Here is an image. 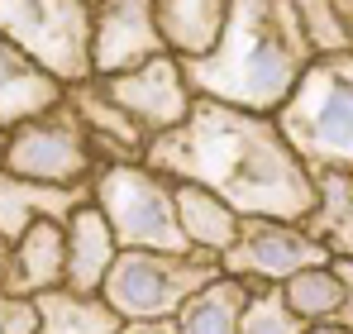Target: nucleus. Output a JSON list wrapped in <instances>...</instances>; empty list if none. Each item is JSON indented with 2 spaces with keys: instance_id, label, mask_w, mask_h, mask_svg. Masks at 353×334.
<instances>
[{
  "instance_id": "obj_1",
  "label": "nucleus",
  "mask_w": 353,
  "mask_h": 334,
  "mask_svg": "<svg viewBox=\"0 0 353 334\" xmlns=\"http://www.w3.org/2000/svg\"><path fill=\"white\" fill-rule=\"evenodd\" d=\"M143 167L163 172L176 186H205L243 220L305 224L315 210V177L282 139L277 119L210 101H196L181 129L158 134L143 153Z\"/></svg>"
},
{
  "instance_id": "obj_2",
  "label": "nucleus",
  "mask_w": 353,
  "mask_h": 334,
  "mask_svg": "<svg viewBox=\"0 0 353 334\" xmlns=\"http://www.w3.org/2000/svg\"><path fill=\"white\" fill-rule=\"evenodd\" d=\"M310 62L292 0H234L215 53L181 62V77L196 101L277 119Z\"/></svg>"
},
{
  "instance_id": "obj_3",
  "label": "nucleus",
  "mask_w": 353,
  "mask_h": 334,
  "mask_svg": "<svg viewBox=\"0 0 353 334\" xmlns=\"http://www.w3.org/2000/svg\"><path fill=\"white\" fill-rule=\"evenodd\" d=\"M277 129L310 172H353V53L315 57Z\"/></svg>"
},
{
  "instance_id": "obj_4",
  "label": "nucleus",
  "mask_w": 353,
  "mask_h": 334,
  "mask_svg": "<svg viewBox=\"0 0 353 334\" xmlns=\"http://www.w3.org/2000/svg\"><path fill=\"white\" fill-rule=\"evenodd\" d=\"M91 206L105 215L119 253H191L176 224V181L143 163L101 167Z\"/></svg>"
},
{
  "instance_id": "obj_5",
  "label": "nucleus",
  "mask_w": 353,
  "mask_h": 334,
  "mask_svg": "<svg viewBox=\"0 0 353 334\" xmlns=\"http://www.w3.org/2000/svg\"><path fill=\"white\" fill-rule=\"evenodd\" d=\"M91 5L96 0H0V39L14 43L62 91L91 77Z\"/></svg>"
},
{
  "instance_id": "obj_6",
  "label": "nucleus",
  "mask_w": 353,
  "mask_h": 334,
  "mask_svg": "<svg viewBox=\"0 0 353 334\" xmlns=\"http://www.w3.org/2000/svg\"><path fill=\"white\" fill-rule=\"evenodd\" d=\"M0 167L14 172V177H24V181H39V186L91 191V181L101 172V158L91 148L86 124L62 101L53 110L5 129V139H0Z\"/></svg>"
},
{
  "instance_id": "obj_7",
  "label": "nucleus",
  "mask_w": 353,
  "mask_h": 334,
  "mask_svg": "<svg viewBox=\"0 0 353 334\" xmlns=\"http://www.w3.org/2000/svg\"><path fill=\"white\" fill-rule=\"evenodd\" d=\"M220 277L215 258L201 253H119L101 301L124 325L134 320H176V311Z\"/></svg>"
},
{
  "instance_id": "obj_8",
  "label": "nucleus",
  "mask_w": 353,
  "mask_h": 334,
  "mask_svg": "<svg viewBox=\"0 0 353 334\" xmlns=\"http://www.w3.org/2000/svg\"><path fill=\"white\" fill-rule=\"evenodd\" d=\"M320 263H330V253L320 248L315 234H305V224L243 220L239 244L220 258V273L253 286V291H282L296 273L320 268Z\"/></svg>"
},
{
  "instance_id": "obj_9",
  "label": "nucleus",
  "mask_w": 353,
  "mask_h": 334,
  "mask_svg": "<svg viewBox=\"0 0 353 334\" xmlns=\"http://www.w3.org/2000/svg\"><path fill=\"white\" fill-rule=\"evenodd\" d=\"M153 57H168L153 5H143V0H96L91 5V77L96 81L139 72Z\"/></svg>"
},
{
  "instance_id": "obj_10",
  "label": "nucleus",
  "mask_w": 353,
  "mask_h": 334,
  "mask_svg": "<svg viewBox=\"0 0 353 334\" xmlns=\"http://www.w3.org/2000/svg\"><path fill=\"white\" fill-rule=\"evenodd\" d=\"M96 86H101V91L110 96V106H119L148 139L181 129V124L191 119V110H196V96H191V86H186L176 57H153L148 67L124 72V77H110V81H96Z\"/></svg>"
},
{
  "instance_id": "obj_11",
  "label": "nucleus",
  "mask_w": 353,
  "mask_h": 334,
  "mask_svg": "<svg viewBox=\"0 0 353 334\" xmlns=\"http://www.w3.org/2000/svg\"><path fill=\"white\" fill-rule=\"evenodd\" d=\"M62 282H67V229L58 220L29 224L5 253V296L39 301L48 291H62Z\"/></svg>"
},
{
  "instance_id": "obj_12",
  "label": "nucleus",
  "mask_w": 353,
  "mask_h": 334,
  "mask_svg": "<svg viewBox=\"0 0 353 334\" xmlns=\"http://www.w3.org/2000/svg\"><path fill=\"white\" fill-rule=\"evenodd\" d=\"M67 106L77 110V119L86 124V134H91V148H96V158L101 167H115V163H143V153H148V134L129 119V115L110 106V96L96 86V81H86V86H72L67 91Z\"/></svg>"
},
{
  "instance_id": "obj_13",
  "label": "nucleus",
  "mask_w": 353,
  "mask_h": 334,
  "mask_svg": "<svg viewBox=\"0 0 353 334\" xmlns=\"http://www.w3.org/2000/svg\"><path fill=\"white\" fill-rule=\"evenodd\" d=\"M62 229H67V282H62V291L101 296L110 268L119 263V244L110 234V224H105V215L86 201L81 210H72V220Z\"/></svg>"
},
{
  "instance_id": "obj_14",
  "label": "nucleus",
  "mask_w": 353,
  "mask_h": 334,
  "mask_svg": "<svg viewBox=\"0 0 353 334\" xmlns=\"http://www.w3.org/2000/svg\"><path fill=\"white\" fill-rule=\"evenodd\" d=\"M153 19H158L168 57L201 62L215 53V43L230 24V5H220V0H153Z\"/></svg>"
},
{
  "instance_id": "obj_15",
  "label": "nucleus",
  "mask_w": 353,
  "mask_h": 334,
  "mask_svg": "<svg viewBox=\"0 0 353 334\" xmlns=\"http://www.w3.org/2000/svg\"><path fill=\"white\" fill-rule=\"evenodd\" d=\"M91 201V191H58V186H39V181H24L14 172L0 167V244L10 248L29 224L39 220H58L67 224L72 210H81Z\"/></svg>"
},
{
  "instance_id": "obj_16",
  "label": "nucleus",
  "mask_w": 353,
  "mask_h": 334,
  "mask_svg": "<svg viewBox=\"0 0 353 334\" xmlns=\"http://www.w3.org/2000/svg\"><path fill=\"white\" fill-rule=\"evenodd\" d=\"M176 224H181L186 248L201 253V258H215V263L234 248L239 234H243V215L239 210H230L205 186H186V181L176 186Z\"/></svg>"
},
{
  "instance_id": "obj_17",
  "label": "nucleus",
  "mask_w": 353,
  "mask_h": 334,
  "mask_svg": "<svg viewBox=\"0 0 353 334\" xmlns=\"http://www.w3.org/2000/svg\"><path fill=\"white\" fill-rule=\"evenodd\" d=\"M62 101H67V91L58 81L43 77L14 43L0 39V129H14V124L53 110Z\"/></svg>"
},
{
  "instance_id": "obj_18",
  "label": "nucleus",
  "mask_w": 353,
  "mask_h": 334,
  "mask_svg": "<svg viewBox=\"0 0 353 334\" xmlns=\"http://www.w3.org/2000/svg\"><path fill=\"white\" fill-rule=\"evenodd\" d=\"M315 177V210L305 215V234L334 258H353V172H310Z\"/></svg>"
},
{
  "instance_id": "obj_19",
  "label": "nucleus",
  "mask_w": 353,
  "mask_h": 334,
  "mask_svg": "<svg viewBox=\"0 0 353 334\" xmlns=\"http://www.w3.org/2000/svg\"><path fill=\"white\" fill-rule=\"evenodd\" d=\"M248 301H253V286H243V282L220 273L205 291H196L176 311V330L181 334H239Z\"/></svg>"
},
{
  "instance_id": "obj_20",
  "label": "nucleus",
  "mask_w": 353,
  "mask_h": 334,
  "mask_svg": "<svg viewBox=\"0 0 353 334\" xmlns=\"http://www.w3.org/2000/svg\"><path fill=\"white\" fill-rule=\"evenodd\" d=\"M39 311V334H119L124 320L101 301V296H72V291H48L34 301Z\"/></svg>"
},
{
  "instance_id": "obj_21",
  "label": "nucleus",
  "mask_w": 353,
  "mask_h": 334,
  "mask_svg": "<svg viewBox=\"0 0 353 334\" xmlns=\"http://www.w3.org/2000/svg\"><path fill=\"white\" fill-rule=\"evenodd\" d=\"M282 301L301 325H325V320H339L344 315V282L334 273V263H320V268H305L282 286Z\"/></svg>"
},
{
  "instance_id": "obj_22",
  "label": "nucleus",
  "mask_w": 353,
  "mask_h": 334,
  "mask_svg": "<svg viewBox=\"0 0 353 334\" xmlns=\"http://www.w3.org/2000/svg\"><path fill=\"white\" fill-rule=\"evenodd\" d=\"M296 14H301V34H305L310 57L353 53V39H349V29H344L339 5H330V0H305V5H296Z\"/></svg>"
},
{
  "instance_id": "obj_23",
  "label": "nucleus",
  "mask_w": 353,
  "mask_h": 334,
  "mask_svg": "<svg viewBox=\"0 0 353 334\" xmlns=\"http://www.w3.org/2000/svg\"><path fill=\"white\" fill-rule=\"evenodd\" d=\"M305 325L296 320L282 301V291H253L248 311H243V325L239 334H301Z\"/></svg>"
},
{
  "instance_id": "obj_24",
  "label": "nucleus",
  "mask_w": 353,
  "mask_h": 334,
  "mask_svg": "<svg viewBox=\"0 0 353 334\" xmlns=\"http://www.w3.org/2000/svg\"><path fill=\"white\" fill-rule=\"evenodd\" d=\"M0 334H39L34 301H19V296H5L0 291Z\"/></svg>"
},
{
  "instance_id": "obj_25",
  "label": "nucleus",
  "mask_w": 353,
  "mask_h": 334,
  "mask_svg": "<svg viewBox=\"0 0 353 334\" xmlns=\"http://www.w3.org/2000/svg\"><path fill=\"white\" fill-rule=\"evenodd\" d=\"M334 273H339V282H344V325L353 330V258H334Z\"/></svg>"
},
{
  "instance_id": "obj_26",
  "label": "nucleus",
  "mask_w": 353,
  "mask_h": 334,
  "mask_svg": "<svg viewBox=\"0 0 353 334\" xmlns=\"http://www.w3.org/2000/svg\"><path fill=\"white\" fill-rule=\"evenodd\" d=\"M119 334H181V330H176V320H134Z\"/></svg>"
},
{
  "instance_id": "obj_27",
  "label": "nucleus",
  "mask_w": 353,
  "mask_h": 334,
  "mask_svg": "<svg viewBox=\"0 0 353 334\" xmlns=\"http://www.w3.org/2000/svg\"><path fill=\"white\" fill-rule=\"evenodd\" d=\"M301 334H353V330L344 325V320H325V325H305Z\"/></svg>"
},
{
  "instance_id": "obj_28",
  "label": "nucleus",
  "mask_w": 353,
  "mask_h": 334,
  "mask_svg": "<svg viewBox=\"0 0 353 334\" xmlns=\"http://www.w3.org/2000/svg\"><path fill=\"white\" fill-rule=\"evenodd\" d=\"M339 14H344V29H349V39H353V0H339Z\"/></svg>"
},
{
  "instance_id": "obj_29",
  "label": "nucleus",
  "mask_w": 353,
  "mask_h": 334,
  "mask_svg": "<svg viewBox=\"0 0 353 334\" xmlns=\"http://www.w3.org/2000/svg\"><path fill=\"white\" fill-rule=\"evenodd\" d=\"M5 253H10V248L0 244V291H5Z\"/></svg>"
},
{
  "instance_id": "obj_30",
  "label": "nucleus",
  "mask_w": 353,
  "mask_h": 334,
  "mask_svg": "<svg viewBox=\"0 0 353 334\" xmlns=\"http://www.w3.org/2000/svg\"><path fill=\"white\" fill-rule=\"evenodd\" d=\"M0 139H5V129H0Z\"/></svg>"
}]
</instances>
